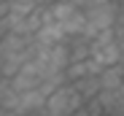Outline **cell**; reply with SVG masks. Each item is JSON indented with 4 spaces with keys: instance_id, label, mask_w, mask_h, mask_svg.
<instances>
[{
    "instance_id": "obj_1",
    "label": "cell",
    "mask_w": 124,
    "mask_h": 116,
    "mask_svg": "<svg viewBox=\"0 0 124 116\" xmlns=\"http://www.w3.org/2000/svg\"><path fill=\"white\" fill-rule=\"evenodd\" d=\"M86 105V100L81 97V92L73 86V81H65L59 89H54L46 100V111L51 116H65V113H78L81 108Z\"/></svg>"
},
{
    "instance_id": "obj_2",
    "label": "cell",
    "mask_w": 124,
    "mask_h": 116,
    "mask_svg": "<svg viewBox=\"0 0 124 116\" xmlns=\"http://www.w3.org/2000/svg\"><path fill=\"white\" fill-rule=\"evenodd\" d=\"M84 11H86V30H84V35H89V38H94L97 32L108 30V27H116V22H119V11L113 6V0L111 3L86 6Z\"/></svg>"
},
{
    "instance_id": "obj_3",
    "label": "cell",
    "mask_w": 124,
    "mask_h": 116,
    "mask_svg": "<svg viewBox=\"0 0 124 116\" xmlns=\"http://www.w3.org/2000/svg\"><path fill=\"white\" fill-rule=\"evenodd\" d=\"M46 100H49V97H46L38 86H35V89H27V92H19V108H16V113H19V116L38 113V111L46 108Z\"/></svg>"
},
{
    "instance_id": "obj_4",
    "label": "cell",
    "mask_w": 124,
    "mask_h": 116,
    "mask_svg": "<svg viewBox=\"0 0 124 116\" xmlns=\"http://www.w3.org/2000/svg\"><path fill=\"white\" fill-rule=\"evenodd\" d=\"M35 41L40 46H54V43L68 41V32H65V27H62L59 22H46L43 27L35 32Z\"/></svg>"
},
{
    "instance_id": "obj_5",
    "label": "cell",
    "mask_w": 124,
    "mask_h": 116,
    "mask_svg": "<svg viewBox=\"0 0 124 116\" xmlns=\"http://www.w3.org/2000/svg\"><path fill=\"white\" fill-rule=\"evenodd\" d=\"M73 86L81 92V97H84L86 103H89V100H94L97 94L102 92V81H100V76H84V78H76V81H73Z\"/></svg>"
},
{
    "instance_id": "obj_6",
    "label": "cell",
    "mask_w": 124,
    "mask_h": 116,
    "mask_svg": "<svg viewBox=\"0 0 124 116\" xmlns=\"http://www.w3.org/2000/svg\"><path fill=\"white\" fill-rule=\"evenodd\" d=\"M62 27H65V32H68V38L70 35H84V30H86V11L84 8H76L68 19H65V22H59Z\"/></svg>"
},
{
    "instance_id": "obj_7",
    "label": "cell",
    "mask_w": 124,
    "mask_h": 116,
    "mask_svg": "<svg viewBox=\"0 0 124 116\" xmlns=\"http://www.w3.org/2000/svg\"><path fill=\"white\" fill-rule=\"evenodd\" d=\"M100 81H102V89H121L124 86V65H111L100 73Z\"/></svg>"
},
{
    "instance_id": "obj_8",
    "label": "cell",
    "mask_w": 124,
    "mask_h": 116,
    "mask_svg": "<svg viewBox=\"0 0 124 116\" xmlns=\"http://www.w3.org/2000/svg\"><path fill=\"white\" fill-rule=\"evenodd\" d=\"M65 76H68V81L84 78V76H94L92 65H89V57H84V60H70V65L65 68Z\"/></svg>"
},
{
    "instance_id": "obj_9",
    "label": "cell",
    "mask_w": 124,
    "mask_h": 116,
    "mask_svg": "<svg viewBox=\"0 0 124 116\" xmlns=\"http://www.w3.org/2000/svg\"><path fill=\"white\" fill-rule=\"evenodd\" d=\"M11 11V6H8V0H0V19H6V14Z\"/></svg>"
},
{
    "instance_id": "obj_10",
    "label": "cell",
    "mask_w": 124,
    "mask_h": 116,
    "mask_svg": "<svg viewBox=\"0 0 124 116\" xmlns=\"http://www.w3.org/2000/svg\"><path fill=\"white\" fill-rule=\"evenodd\" d=\"M8 32V27H6V19H0V41H3V35Z\"/></svg>"
},
{
    "instance_id": "obj_11",
    "label": "cell",
    "mask_w": 124,
    "mask_h": 116,
    "mask_svg": "<svg viewBox=\"0 0 124 116\" xmlns=\"http://www.w3.org/2000/svg\"><path fill=\"white\" fill-rule=\"evenodd\" d=\"M94 3H111V0H84V8L86 6H94Z\"/></svg>"
},
{
    "instance_id": "obj_12",
    "label": "cell",
    "mask_w": 124,
    "mask_h": 116,
    "mask_svg": "<svg viewBox=\"0 0 124 116\" xmlns=\"http://www.w3.org/2000/svg\"><path fill=\"white\" fill-rule=\"evenodd\" d=\"M30 116H51V113H49V111L43 108V111H38V113H30Z\"/></svg>"
},
{
    "instance_id": "obj_13",
    "label": "cell",
    "mask_w": 124,
    "mask_h": 116,
    "mask_svg": "<svg viewBox=\"0 0 124 116\" xmlns=\"http://www.w3.org/2000/svg\"><path fill=\"white\" fill-rule=\"evenodd\" d=\"M3 60L6 57H3V51H0V78H3Z\"/></svg>"
},
{
    "instance_id": "obj_14",
    "label": "cell",
    "mask_w": 124,
    "mask_h": 116,
    "mask_svg": "<svg viewBox=\"0 0 124 116\" xmlns=\"http://www.w3.org/2000/svg\"><path fill=\"white\" fill-rule=\"evenodd\" d=\"M8 3H35V0H8ZM38 6V3H35Z\"/></svg>"
},
{
    "instance_id": "obj_15",
    "label": "cell",
    "mask_w": 124,
    "mask_h": 116,
    "mask_svg": "<svg viewBox=\"0 0 124 116\" xmlns=\"http://www.w3.org/2000/svg\"><path fill=\"white\" fill-rule=\"evenodd\" d=\"M73 3H78V6H81V8H84V0H73Z\"/></svg>"
},
{
    "instance_id": "obj_16",
    "label": "cell",
    "mask_w": 124,
    "mask_h": 116,
    "mask_svg": "<svg viewBox=\"0 0 124 116\" xmlns=\"http://www.w3.org/2000/svg\"><path fill=\"white\" fill-rule=\"evenodd\" d=\"M65 116H70V113H65Z\"/></svg>"
}]
</instances>
